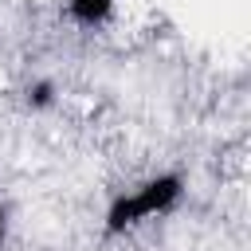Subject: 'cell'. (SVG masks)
Returning <instances> with one entry per match:
<instances>
[{
	"mask_svg": "<svg viewBox=\"0 0 251 251\" xmlns=\"http://www.w3.org/2000/svg\"><path fill=\"white\" fill-rule=\"evenodd\" d=\"M184 200V176L180 173H157L149 180H141L137 188L129 192H118L110 204H106V216H102V235L114 239V235H126L157 216H169L176 204Z\"/></svg>",
	"mask_w": 251,
	"mask_h": 251,
	"instance_id": "cell-1",
	"label": "cell"
},
{
	"mask_svg": "<svg viewBox=\"0 0 251 251\" xmlns=\"http://www.w3.org/2000/svg\"><path fill=\"white\" fill-rule=\"evenodd\" d=\"M114 8H118V0H67L71 24H78V27H86V31L106 27V24L114 20Z\"/></svg>",
	"mask_w": 251,
	"mask_h": 251,
	"instance_id": "cell-2",
	"label": "cell"
},
{
	"mask_svg": "<svg viewBox=\"0 0 251 251\" xmlns=\"http://www.w3.org/2000/svg\"><path fill=\"white\" fill-rule=\"evenodd\" d=\"M55 98H59V90H55L51 78H31V82L24 86V106L35 110V114H39V110H51Z\"/></svg>",
	"mask_w": 251,
	"mask_h": 251,
	"instance_id": "cell-3",
	"label": "cell"
},
{
	"mask_svg": "<svg viewBox=\"0 0 251 251\" xmlns=\"http://www.w3.org/2000/svg\"><path fill=\"white\" fill-rule=\"evenodd\" d=\"M8 224H12V220H8V208L0 204V247L8 243Z\"/></svg>",
	"mask_w": 251,
	"mask_h": 251,
	"instance_id": "cell-4",
	"label": "cell"
}]
</instances>
